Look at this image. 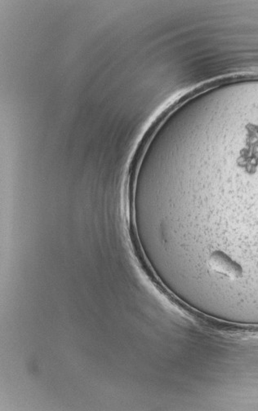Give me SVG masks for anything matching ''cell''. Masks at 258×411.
<instances>
[{"mask_svg":"<svg viewBox=\"0 0 258 411\" xmlns=\"http://www.w3.org/2000/svg\"><path fill=\"white\" fill-rule=\"evenodd\" d=\"M209 263L213 272L231 280L238 279L242 275V268L222 253H214Z\"/></svg>","mask_w":258,"mask_h":411,"instance_id":"obj_1","label":"cell"}]
</instances>
